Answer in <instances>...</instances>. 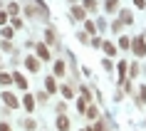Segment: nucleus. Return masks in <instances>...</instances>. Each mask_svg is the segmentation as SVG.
<instances>
[{"instance_id":"obj_6","label":"nucleus","mask_w":146,"mask_h":131,"mask_svg":"<svg viewBox=\"0 0 146 131\" xmlns=\"http://www.w3.org/2000/svg\"><path fill=\"white\" fill-rule=\"evenodd\" d=\"M35 50H37L40 60H50V50H47V45H35Z\"/></svg>"},{"instance_id":"obj_15","label":"nucleus","mask_w":146,"mask_h":131,"mask_svg":"<svg viewBox=\"0 0 146 131\" xmlns=\"http://www.w3.org/2000/svg\"><path fill=\"white\" fill-rule=\"evenodd\" d=\"M54 74H64V62H54Z\"/></svg>"},{"instance_id":"obj_31","label":"nucleus","mask_w":146,"mask_h":131,"mask_svg":"<svg viewBox=\"0 0 146 131\" xmlns=\"http://www.w3.org/2000/svg\"><path fill=\"white\" fill-rule=\"evenodd\" d=\"M102 126L104 124H94V126H89V131H102Z\"/></svg>"},{"instance_id":"obj_23","label":"nucleus","mask_w":146,"mask_h":131,"mask_svg":"<svg viewBox=\"0 0 146 131\" xmlns=\"http://www.w3.org/2000/svg\"><path fill=\"white\" fill-rule=\"evenodd\" d=\"M146 99V87H141V89H139V101H144Z\"/></svg>"},{"instance_id":"obj_26","label":"nucleus","mask_w":146,"mask_h":131,"mask_svg":"<svg viewBox=\"0 0 146 131\" xmlns=\"http://www.w3.org/2000/svg\"><path fill=\"white\" fill-rule=\"evenodd\" d=\"M13 27H15V30H17V27H23V20H17V17H13Z\"/></svg>"},{"instance_id":"obj_9","label":"nucleus","mask_w":146,"mask_h":131,"mask_svg":"<svg viewBox=\"0 0 146 131\" xmlns=\"http://www.w3.org/2000/svg\"><path fill=\"white\" fill-rule=\"evenodd\" d=\"M72 17L74 20H84V8H72Z\"/></svg>"},{"instance_id":"obj_1","label":"nucleus","mask_w":146,"mask_h":131,"mask_svg":"<svg viewBox=\"0 0 146 131\" xmlns=\"http://www.w3.org/2000/svg\"><path fill=\"white\" fill-rule=\"evenodd\" d=\"M131 50H134V54H136V57H144V54H146V42H144V37H141V35H139V37H134Z\"/></svg>"},{"instance_id":"obj_7","label":"nucleus","mask_w":146,"mask_h":131,"mask_svg":"<svg viewBox=\"0 0 146 131\" xmlns=\"http://www.w3.org/2000/svg\"><path fill=\"white\" fill-rule=\"evenodd\" d=\"M104 5H107V13H116V10H119V0H107V3H104Z\"/></svg>"},{"instance_id":"obj_19","label":"nucleus","mask_w":146,"mask_h":131,"mask_svg":"<svg viewBox=\"0 0 146 131\" xmlns=\"http://www.w3.org/2000/svg\"><path fill=\"white\" fill-rule=\"evenodd\" d=\"M0 47H3V52H13V50H15V47H13V45H10V42H8V40H5V42H3V45H0Z\"/></svg>"},{"instance_id":"obj_27","label":"nucleus","mask_w":146,"mask_h":131,"mask_svg":"<svg viewBox=\"0 0 146 131\" xmlns=\"http://www.w3.org/2000/svg\"><path fill=\"white\" fill-rule=\"evenodd\" d=\"M45 37H47V42H54V32H52V30H47Z\"/></svg>"},{"instance_id":"obj_4","label":"nucleus","mask_w":146,"mask_h":131,"mask_svg":"<svg viewBox=\"0 0 146 131\" xmlns=\"http://www.w3.org/2000/svg\"><path fill=\"white\" fill-rule=\"evenodd\" d=\"M25 67H27L30 72H37V69H40V60H35V57H27V60H25Z\"/></svg>"},{"instance_id":"obj_2","label":"nucleus","mask_w":146,"mask_h":131,"mask_svg":"<svg viewBox=\"0 0 146 131\" xmlns=\"http://www.w3.org/2000/svg\"><path fill=\"white\" fill-rule=\"evenodd\" d=\"M3 101H5V104H8L10 109H15V107H20V101H17V97L13 92H5L3 94Z\"/></svg>"},{"instance_id":"obj_28","label":"nucleus","mask_w":146,"mask_h":131,"mask_svg":"<svg viewBox=\"0 0 146 131\" xmlns=\"http://www.w3.org/2000/svg\"><path fill=\"white\" fill-rule=\"evenodd\" d=\"M119 45H121V47H129L131 42H129V37H121V40H119Z\"/></svg>"},{"instance_id":"obj_24","label":"nucleus","mask_w":146,"mask_h":131,"mask_svg":"<svg viewBox=\"0 0 146 131\" xmlns=\"http://www.w3.org/2000/svg\"><path fill=\"white\" fill-rule=\"evenodd\" d=\"M84 111H87V116H89V119H94V116H97V109H94V107H92V109H84Z\"/></svg>"},{"instance_id":"obj_3","label":"nucleus","mask_w":146,"mask_h":131,"mask_svg":"<svg viewBox=\"0 0 146 131\" xmlns=\"http://www.w3.org/2000/svg\"><path fill=\"white\" fill-rule=\"evenodd\" d=\"M54 126H57L60 131H67V129H69V119H67L64 114H60V116H57V124H54Z\"/></svg>"},{"instance_id":"obj_30","label":"nucleus","mask_w":146,"mask_h":131,"mask_svg":"<svg viewBox=\"0 0 146 131\" xmlns=\"http://www.w3.org/2000/svg\"><path fill=\"white\" fill-rule=\"evenodd\" d=\"M8 22V13H0V25H5Z\"/></svg>"},{"instance_id":"obj_33","label":"nucleus","mask_w":146,"mask_h":131,"mask_svg":"<svg viewBox=\"0 0 146 131\" xmlns=\"http://www.w3.org/2000/svg\"><path fill=\"white\" fill-rule=\"evenodd\" d=\"M136 3V8H144V0H134Z\"/></svg>"},{"instance_id":"obj_8","label":"nucleus","mask_w":146,"mask_h":131,"mask_svg":"<svg viewBox=\"0 0 146 131\" xmlns=\"http://www.w3.org/2000/svg\"><path fill=\"white\" fill-rule=\"evenodd\" d=\"M13 82H15L20 89H27V82H25V77L23 74H13Z\"/></svg>"},{"instance_id":"obj_21","label":"nucleus","mask_w":146,"mask_h":131,"mask_svg":"<svg viewBox=\"0 0 146 131\" xmlns=\"http://www.w3.org/2000/svg\"><path fill=\"white\" fill-rule=\"evenodd\" d=\"M131 20H134V17H131V13H126V10H124V13H121V22H131Z\"/></svg>"},{"instance_id":"obj_12","label":"nucleus","mask_w":146,"mask_h":131,"mask_svg":"<svg viewBox=\"0 0 146 131\" xmlns=\"http://www.w3.org/2000/svg\"><path fill=\"white\" fill-rule=\"evenodd\" d=\"M84 10L94 13V10H97V0H84Z\"/></svg>"},{"instance_id":"obj_13","label":"nucleus","mask_w":146,"mask_h":131,"mask_svg":"<svg viewBox=\"0 0 146 131\" xmlns=\"http://www.w3.org/2000/svg\"><path fill=\"white\" fill-rule=\"evenodd\" d=\"M102 47H104V52H107V54H116V47L111 45V42H104Z\"/></svg>"},{"instance_id":"obj_11","label":"nucleus","mask_w":146,"mask_h":131,"mask_svg":"<svg viewBox=\"0 0 146 131\" xmlns=\"http://www.w3.org/2000/svg\"><path fill=\"white\" fill-rule=\"evenodd\" d=\"M8 13H10L13 17H15L17 13H20V5H17V3H10V5H8Z\"/></svg>"},{"instance_id":"obj_25","label":"nucleus","mask_w":146,"mask_h":131,"mask_svg":"<svg viewBox=\"0 0 146 131\" xmlns=\"http://www.w3.org/2000/svg\"><path fill=\"white\" fill-rule=\"evenodd\" d=\"M77 109H79V111H84V109H87V101L79 99V101H77Z\"/></svg>"},{"instance_id":"obj_10","label":"nucleus","mask_w":146,"mask_h":131,"mask_svg":"<svg viewBox=\"0 0 146 131\" xmlns=\"http://www.w3.org/2000/svg\"><path fill=\"white\" fill-rule=\"evenodd\" d=\"M45 87H47V92H57V84H54V77H47V79H45Z\"/></svg>"},{"instance_id":"obj_16","label":"nucleus","mask_w":146,"mask_h":131,"mask_svg":"<svg viewBox=\"0 0 146 131\" xmlns=\"http://www.w3.org/2000/svg\"><path fill=\"white\" fill-rule=\"evenodd\" d=\"M10 82H13V77L5 74V72H0V84H10Z\"/></svg>"},{"instance_id":"obj_20","label":"nucleus","mask_w":146,"mask_h":131,"mask_svg":"<svg viewBox=\"0 0 146 131\" xmlns=\"http://www.w3.org/2000/svg\"><path fill=\"white\" fill-rule=\"evenodd\" d=\"M126 67H129L126 62H119V77H124V74H126Z\"/></svg>"},{"instance_id":"obj_18","label":"nucleus","mask_w":146,"mask_h":131,"mask_svg":"<svg viewBox=\"0 0 146 131\" xmlns=\"http://www.w3.org/2000/svg\"><path fill=\"white\" fill-rule=\"evenodd\" d=\"M129 74H131V77H136V74H139V64H136V62L129 64Z\"/></svg>"},{"instance_id":"obj_32","label":"nucleus","mask_w":146,"mask_h":131,"mask_svg":"<svg viewBox=\"0 0 146 131\" xmlns=\"http://www.w3.org/2000/svg\"><path fill=\"white\" fill-rule=\"evenodd\" d=\"M0 131H13V129H10V124H0Z\"/></svg>"},{"instance_id":"obj_29","label":"nucleus","mask_w":146,"mask_h":131,"mask_svg":"<svg viewBox=\"0 0 146 131\" xmlns=\"http://www.w3.org/2000/svg\"><path fill=\"white\" fill-rule=\"evenodd\" d=\"M84 27H87V32H94L97 27H94V22H84Z\"/></svg>"},{"instance_id":"obj_14","label":"nucleus","mask_w":146,"mask_h":131,"mask_svg":"<svg viewBox=\"0 0 146 131\" xmlns=\"http://www.w3.org/2000/svg\"><path fill=\"white\" fill-rule=\"evenodd\" d=\"M13 35H15V27H3V37L5 40H10Z\"/></svg>"},{"instance_id":"obj_17","label":"nucleus","mask_w":146,"mask_h":131,"mask_svg":"<svg viewBox=\"0 0 146 131\" xmlns=\"http://www.w3.org/2000/svg\"><path fill=\"white\" fill-rule=\"evenodd\" d=\"M62 94H64L67 99H72V97H74V89H72V87H62Z\"/></svg>"},{"instance_id":"obj_5","label":"nucleus","mask_w":146,"mask_h":131,"mask_svg":"<svg viewBox=\"0 0 146 131\" xmlns=\"http://www.w3.org/2000/svg\"><path fill=\"white\" fill-rule=\"evenodd\" d=\"M23 107L27 109V111H35V97H32V94H25V99H23Z\"/></svg>"},{"instance_id":"obj_22","label":"nucleus","mask_w":146,"mask_h":131,"mask_svg":"<svg viewBox=\"0 0 146 131\" xmlns=\"http://www.w3.org/2000/svg\"><path fill=\"white\" fill-rule=\"evenodd\" d=\"M23 129H27V131H30V129H35V121H32V119H27V121L23 124Z\"/></svg>"}]
</instances>
